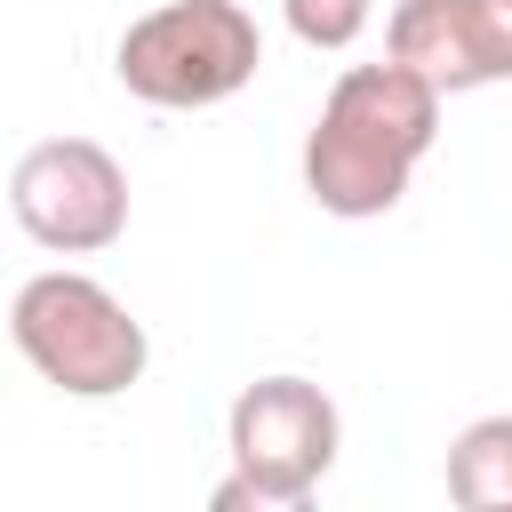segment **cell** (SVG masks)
<instances>
[{"label":"cell","mask_w":512,"mask_h":512,"mask_svg":"<svg viewBox=\"0 0 512 512\" xmlns=\"http://www.w3.org/2000/svg\"><path fill=\"white\" fill-rule=\"evenodd\" d=\"M224 448L232 472L264 488V504H304L344 448V416L312 376H256L224 416Z\"/></svg>","instance_id":"4"},{"label":"cell","mask_w":512,"mask_h":512,"mask_svg":"<svg viewBox=\"0 0 512 512\" xmlns=\"http://www.w3.org/2000/svg\"><path fill=\"white\" fill-rule=\"evenodd\" d=\"M384 56L416 64L440 96H472L512 80V0H400L384 24Z\"/></svg>","instance_id":"6"},{"label":"cell","mask_w":512,"mask_h":512,"mask_svg":"<svg viewBox=\"0 0 512 512\" xmlns=\"http://www.w3.org/2000/svg\"><path fill=\"white\" fill-rule=\"evenodd\" d=\"M280 16H288V32L304 48H352L368 32L376 0H280Z\"/></svg>","instance_id":"8"},{"label":"cell","mask_w":512,"mask_h":512,"mask_svg":"<svg viewBox=\"0 0 512 512\" xmlns=\"http://www.w3.org/2000/svg\"><path fill=\"white\" fill-rule=\"evenodd\" d=\"M8 336L16 352L72 400H112L144 376L152 344H144V320L88 272H32L8 304Z\"/></svg>","instance_id":"3"},{"label":"cell","mask_w":512,"mask_h":512,"mask_svg":"<svg viewBox=\"0 0 512 512\" xmlns=\"http://www.w3.org/2000/svg\"><path fill=\"white\" fill-rule=\"evenodd\" d=\"M8 208H16L24 240H40L56 256H96L128 232V176L96 136H48L16 160Z\"/></svg>","instance_id":"5"},{"label":"cell","mask_w":512,"mask_h":512,"mask_svg":"<svg viewBox=\"0 0 512 512\" xmlns=\"http://www.w3.org/2000/svg\"><path fill=\"white\" fill-rule=\"evenodd\" d=\"M448 496L464 512H512V416H472L448 440Z\"/></svg>","instance_id":"7"},{"label":"cell","mask_w":512,"mask_h":512,"mask_svg":"<svg viewBox=\"0 0 512 512\" xmlns=\"http://www.w3.org/2000/svg\"><path fill=\"white\" fill-rule=\"evenodd\" d=\"M432 136H440V88L416 64H400V56L352 64V72H336V88L304 136V192L328 216L368 224V216L400 208Z\"/></svg>","instance_id":"1"},{"label":"cell","mask_w":512,"mask_h":512,"mask_svg":"<svg viewBox=\"0 0 512 512\" xmlns=\"http://www.w3.org/2000/svg\"><path fill=\"white\" fill-rule=\"evenodd\" d=\"M256 64H264V32L240 0H160L112 48L120 88L160 112H208V104L240 96L256 80Z\"/></svg>","instance_id":"2"}]
</instances>
